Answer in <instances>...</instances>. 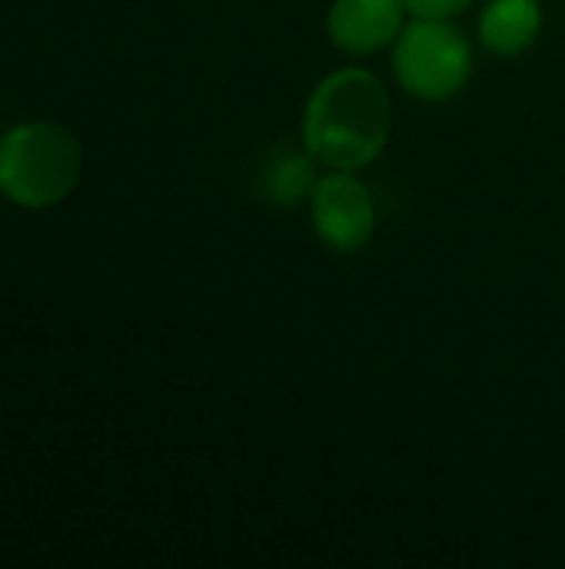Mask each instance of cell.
Here are the masks:
<instances>
[{
  "mask_svg": "<svg viewBox=\"0 0 565 569\" xmlns=\"http://www.w3.org/2000/svg\"><path fill=\"white\" fill-rule=\"evenodd\" d=\"M310 220L316 240L333 253H360L376 230V207L370 190L353 177V170H333L320 177L310 197Z\"/></svg>",
  "mask_w": 565,
  "mask_h": 569,
  "instance_id": "obj_4",
  "label": "cell"
},
{
  "mask_svg": "<svg viewBox=\"0 0 565 569\" xmlns=\"http://www.w3.org/2000/svg\"><path fill=\"white\" fill-rule=\"evenodd\" d=\"M80 143L60 123L33 120L0 137V193L20 207L60 203L80 180Z\"/></svg>",
  "mask_w": 565,
  "mask_h": 569,
  "instance_id": "obj_2",
  "label": "cell"
},
{
  "mask_svg": "<svg viewBox=\"0 0 565 569\" xmlns=\"http://www.w3.org/2000/svg\"><path fill=\"white\" fill-rule=\"evenodd\" d=\"M406 17V0H336L326 13V33L350 57L376 53L396 43Z\"/></svg>",
  "mask_w": 565,
  "mask_h": 569,
  "instance_id": "obj_5",
  "label": "cell"
},
{
  "mask_svg": "<svg viewBox=\"0 0 565 569\" xmlns=\"http://www.w3.org/2000/svg\"><path fill=\"white\" fill-rule=\"evenodd\" d=\"M393 127V103L376 73L360 67L333 70L316 83L303 110V147L330 170L373 163Z\"/></svg>",
  "mask_w": 565,
  "mask_h": 569,
  "instance_id": "obj_1",
  "label": "cell"
},
{
  "mask_svg": "<svg viewBox=\"0 0 565 569\" xmlns=\"http://www.w3.org/2000/svg\"><path fill=\"white\" fill-rule=\"evenodd\" d=\"M316 157L306 150H293V147H280L270 153L266 167L256 177V190L263 200H270L273 207H300L303 200L313 197L320 177H316Z\"/></svg>",
  "mask_w": 565,
  "mask_h": 569,
  "instance_id": "obj_7",
  "label": "cell"
},
{
  "mask_svg": "<svg viewBox=\"0 0 565 569\" xmlns=\"http://www.w3.org/2000/svg\"><path fill=\"white\" fill-rule=\"evenodd\" d=\"M543 30L539 0H490L480 17V40L496 57L526 53Z\"/></svg>",
  "mask_w": 565,
  "mask_h": 569,
  "instance_id": "obj_6",
  "label": "cell"
},
{
  "mask_svg": "<svg viewBox=\"0 0 565 569\" xmlns=\"http://www.w3.org/2000/svg\"><path fill=\"white\" fill-rule=\"evenodd\" d=\"M393 73L406 93L443 103L466 90L473 77V47L453 23L413 20L396 37Z\"/></svg>",
  "mask_w": 565,
  "mask_h": 569,
  "instance_id": "obj_3",
  "label": "cell"
},
{
  "mask_svg": "<svg viewBox=\"0 0 565 569\" xmlns=\"http://www.w3.org/2000/svg\"><path fill=\"white\" fill-rule=\"evenodd\" d=\"M473 7V0H406V13L413 20H456L460 13H466Z\"/></svg>",
  "mask_w": 565,
  "mask_h": 569,
  "instance_id": "obj_8",
  "label": "cell"
}]
</instances>
